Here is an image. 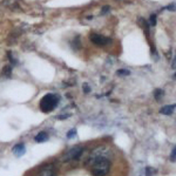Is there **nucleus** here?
<instances>
[{
  "label": "nucleus",
  "mask_w": 176,
  "mask_h": 176,
  "mask_svg": "<svg viewBox=\"0 0 176 176\" xmlns=\"http://www.w3.org/2000/svg\"><path fill=\"white\" fill-rule=\"evenodd\" d=\"M174 78H175V79H176V73H175V74H174Z\"/></svg>",
  "instance_id": "20"
},
{
  "label": "nucleus",
  "mask_w": 176,
  "mask_h": 176,
  "mask_svg": "<svg viewBox=\"0 0 176 176\" xmlns=\"http://www.w3.org/2000/svg\"><path fill=\"white\" fill-rule=\"evenodd\" d=\"M108 156H109L108 149H107L106 147H99V148H96L95 150L92 152V154L89 155V157H88V160H87V163L91 166L92 163H94V162L98 161V160L108 159Z\"/></svg>",
  "instance_id": "3"
},
{
  "label": "nucleus",
  "mask_w": 176,
  "mask_h": 176,
  "mask_svg": "<svg viewBox=\"0 0 176 176\" xmlns=\"http://www.w3.org/2000/svg\"><path fill=\"white\" fill-rule=\"evenodd\" d=\"M167 10H169V11H176V4H170V5H168L167 6Z\"/></svg>",
  "instance_id": "16"
},
{
  "label": "nucleus",
  "mask_w": 176,
  "mask_h": 176,
  "mask_svg": "<svg viewBox=\"0 0 176 176\" xmlns=\"http://www.w3.org/2000/svg\"><path fill=\"white\" fill-rule=\"evenodd\" d=\"M175 107H176V105L164 106V107H162V108L160 109V113H161V114H163V115H170V114H173V113H174Z\"/></svg>",
  "instance_id": "7"
},
{
  "label": "nucleus",
  "mask_w": 176,
  "mask_h": 176,
  "mask_svg": "<svg viewBox=\"0 0 176 176\" xmlns=\"http://www.w3.org/2000/svg\"><path fill=\"white\" fill-rule=\"evenodd\" d=\"M75 135H76V130L75 129H72V130H69L68 133H67V138L68 139H73Z\"/></svg>",
  "instance_id": "14"
},
{
  "label": "nucleus",
  "mask_w": 176,
  "mask_h": 176,
  "mask_svg": "<svg viewBox=\"0 0 176 176\" xmlns=\"http://www.w3.org/2000/svg\"><path fill=\"white\" fill-rule=\"evenodd\" d=\"M89 38H91V41L93 43H95V45H98V46H106L110 42L109 38H106L103 35H100V34H96V33H92Z\"/></svg>",
  "instance_id": "5"
},
{
  "label": "nucleus",
  "mask_w": 176,
  "mask_h": 176,
  "mask_svg": "<svg viewBox=\"0 0 176 176\" xmlns=\"http://www.w3.org/2000/svg\"><path fill=\"white\" fill-rule=\"evenodd\" d=\"M157 22V19H156V14H152L150 18H149V25L152 26H155Z\"/></svg>",
  "instance_id": "12"
},
{
  "label": "nucleus",
  "mask_w": 176,
  "mask_h": 176,
  "mask_svg": "<svg viewBox=\"0 0 176 176\" xmlns=\"http://www.w3.org/2000/svg\"><path fill=\"white\" fill-rule=\"evenodd\" d=\"M173 68L176 69V54H175V57H174V59H173Z\"/></svg>",
  "instance_id": "19"
},
{
  "label": "nucleus",
  "mask_w": 176,
  "mask_h": 176,
  "mask_svg": "<svg viewBox=\"0 0 176 176\" xmlns=\"http://www.w3.org/2000/svg\"><path fill=\"white\" fill-rule=\"evenodd\" d=\"M36 142H45V141H47L48 140V134L47 133H45V131H41V133H39L36 136H35V139H34Z\"/></svg>",
  "instance_id": "9"
},
{
  "label": "nucleus",
  "mask_w": 176,
  "mask_h": 176,
  "mask_svg": "<svg viewBox=\"0 0 176 176\" xmlns=\"http://www.w3.org/2000/svg\"><path fill=\"white\" fill-rule=\"evenodd\" d=\"M108 11H109V6H105V7L102 8V14H106Z\"/></svg>",
  "instance_id": "18"
},
{
  "label": "nucleus",
  "mask_w": 176,
  "mask_h": 176,
  "mask_svg": "<svg viewBox=\"0 0 176 176\" xmlns=\"http://www.w3.org/2000/svg\"><path fill=\"white\" fill-rule=\"evenodd\" d=\"M92 166V175L93 176H107L110 170V161L109 159H101L95 161Z\"/></svg>",
  "instance_id": "2"
},
{
  "label": "nucleus",
  "mask_w": 176,
  "mask_h": 176,
  "mask_svg": "<svg viewBox=\"0 0 176 176\" xmlns=\"http://www.w3.org/2000/svg\"><path fill=\"white\" fill-rule=\"evenodd\" d=\"M38 176H57V171H55L53 166L48 164V166H45L39 171Z\"/></svg>",
  "instance_id": "6"
},
{
  "label": "nucleus",
  "mask_w": 176,
  "mask_h": 176,
  "mask_svg": "<svg viewBox=\"0 0 176 176\" xmlns=\"http://www.w3.org/2000/svg\"><path fill=\"white\" fill-rule=\"evenodd\" d=\"M83 92H86V93H89V92H91V88H89V86H88V85H83Z\"/></svg>",
  "instance_id": "17"
},
{
  "label": "nucleus",
  "mask_w": 176,
  "mask_h": 176,
  "mask_svg": "<svg viewBox=\"0 0 176 176\" xmlns=\"http://www.w3.org/2000/svg\"><path fill=\"white\" fill-rule=\"evenodd\" d=\"M163 96V91L160 89V88H156V89L154 91V98L156 99V101H160Z\"/></svg>",
  "instance_id": "10"
},
{
  "label": "nucleus",
  "mask_w": 176,
  "mask_h": 176,
  "mask_svg": "<svg viewBox=\"0 0 176 176\" xmlns=\"http://www.w3.org/2000/svg\"><path fill=\"white\" fill-rule=\"evenodd\" d=\"M26 149H25V146L22 143H18L14 148H13V153L17 155V156H22L25 154Z\"/></svg>",
  "instance_id": "8"
},
{
  "label": "nucleus",
  "mask_w": 176,
  "mask_h": 176,
  "mask_svg": "<svg viewBox=\"0 0 176 176\" xmlns=\"http://www.w3.org/2000/svg\"><path fill=\"white\" fill-rule=\"evenodd\" d=\"M59 96L55 95V94H46L41 100H40V103H39V107L41 109V112L43 113H51L52 110L55 109V107L58 106L59 103Z\"/></svg>",
  "instance_id": "1"
},
{
  "label": "nucleus",
  "mask_w": 176,
  "mask_h": 176,
  "mask_svg": "<svg viewBox=\"0 0 176 176\" xmlns=\"http://www.w3.org/2000/svg\"><path fill=\"white\" fill-rule=\"evenodd\" d=\"M175 159H176V146L174 147V149L171 152V155H170V160L171 161H175Z\"/></svg>",
  "instance_id": "15"
},
{
  "label": "nucleus",
  "mask_w": 176,
  "mask_h": 176,
  "mask_svg": "<svg viewBox=\"0 0 176 176\" xmlns=\"http://www.w3.org/2000/svg\"><path fill=\"white\" fill-rule=\"evenodd\" d=\"M156 174V170L152 167H147L146 168V176H154Z\"/></svg>",
  "instance_id": "11"
},
{
  "label": "nucleus",
  "mask_w": 176,
  "mask_h": 176,
  "mask_svg": "<svg viewBox=\"0 0 176 176\" xmlns=\"http://www.w3.org/2000/svg\"><path fill=\"white\" fill-rule=\"evenodd\" d=\"M85 152V148L81 147V146H76L72 149H69L66 154H65V160L66 161H75L81 157V155L83 154Z\"/></svg>",
  "instance_id": "4"
},
{
  "label": "nucleus",
  "mask_w": 176,
  "mask_h": 176,
  "mask_svg": "<svg viewBox=\"0 0 176 176\" xmlns=\"http://www.w3.org/2000/svg\"><path fill=\"white\" fill-rule=\"evenodd\" d=\"M116 74H117V75H122V76H123V75H129V74H130V72H129V71H127V69H119V71L116 72Z\"/></svg>",
  "instance_id": "13"
}]
</instances>
